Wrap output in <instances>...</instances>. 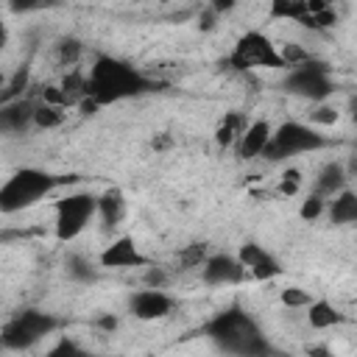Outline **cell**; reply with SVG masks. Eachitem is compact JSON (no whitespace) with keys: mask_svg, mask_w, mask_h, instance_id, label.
Listing matches in <instances>:
<instances>
[{"mask_svg":"<svg viewBox=\"0 0 357 357\" xmlns=\"http://www.w3.org/2000/svg\"><path fill=\"white\" fill-rule=\"evenodd\" d=\"M162 84L131 67L128 61H120L114 56H98L95 64L86 73V100L95 106H109L117 100L139 98L148 92H156Z\"/></svg>","mask_w":357,"mask_h":357,"instance_id":"6da1fadb","label":"cell"},{"mask_svg":"<svg viewBox=\"0 0 357 357\" xmlns=\"http://www.w3.org/2000/svg\"><path fill=\"white\" fill-rule=\"evenodd\" d=\"M204 332L220 351H226L231 357H276L273 346L268 343V337L262 335L257 321L240 307H229V310L218 312L204 326Z\"/></svg>","mask_w":357,"mask_h":357,"instance_id":"7a4b0ae2","label":"cell"},{"mask_svg":"<svg viewBox=\"0 0 357 357\" xmlns=\"http://www.w3.org/2000/svg\"><path fill=\"white\" fill-rule=\"evenodd\" d=\"M67 181H73V178L70 176H56L50 170H39V167H22L0 184V212L3 215L22 212V209L33 206L36 201H42L45 195H50L56 187H61Z\"/></svg>","mask_w":357,"mask_h":357,"instance_id":"3957f363","label":"cell"},{"mask_svg":"<svg viewBox=\"0 0 357 357\" xmlns=\"http://www.w3.org/2000/svg\"><path fill=\"white\" fill-rule=\"evenodd\" d=\"M56 326H59V318L45 310H36V307L20 310L0 329V346L11 349V351L33 349L39 340H45L50 332H56Z\"/></svg>","mask_w":357,"mask_h":357,"instance_id":"277c9868","label":"cell"},{"mask_svg":"<svg viewBox=\"0 0 357 357\" xmlns=\"http://www.w3.org/2000/svg\"><path fill=\"white\" fill-rule=\"evenodd\" d=\"M326 137L318 134L310 123H298V120H287L282 123L279 128L271 131V139L262 151L265 159L271 162H282V159H290V156H298V153H312V151H321L326 148Z\"/></svg>","mask_w":357,"mask_h":357,"instance_id":"5b68a950","label":"cell"},{"mask_svg":"<svg viewBox=\"0 0 357 357\" xmlns=\"http://www.w3.org/2000/svg\"><path fill=\"white\" fill-rule=\"evenodd\" d=\"M282 86H284V92L298 95V98L312 100V103H324L337 89L335 78L329 73V64H324L318 59H307L304 64L290 67V73L284 75Z\"/></svg>","mask_w":357,"mask_h":357,"instance_id":"8992f818","label":"cell"},{"mask_svg":"<svg viewBox=\"0 0 357 357\" xmlns=\"http://www.w3.org/2000/svg\"><path fill=\"white\" fill-rule=\"evenodd\" d=\"M95 215H98V195H92V192H70V195L59 198L56 201V223H53L56 240L59 243L75 240L89 226V220Z\"/></svg>","mask_w":357,"mask_h":357,"instance_id":"52a82bcc","label":"cell"},{"mask_svg":"<svg viewBox=\"0 0 357 357\" xmlns=\"http://www.w3.org/2000/svg\"><path fill=\"white\" fill-rule=\"evenodd\" d=\"M229 67L243 73L254 67H284V64L279 59V47L262 31H245L229 53Z\"/></svg>","mask_w":357,"mask_h":357,"instance_id":"ba28073f","label":"cell"},{"mask_svg":"<svg viewBox=\"0 0 357 357\" xmlns=\"http://www.w3.org/2000/svg\"><path fill=\"white\" fill-rule=\"evenodd\" d=\"M245 268L240 265L237 257L231 254H209L206 262L201 265V279L209 287H226V284H240L245 282Z\"/></svg>","mask_w":357,"mask_h":357,"instance_id":"9c48e42d","label":"cell"},{"mask_svg":"<svg viewBox=\"0 0 357 357\" xmlns=\"http://www.w3.org/2000/svg\"><path fill=\"white\" fill-rule=\"evenodd\" d=\"M98 262H100V268H151V259L137 248V243L128 234L112 240L100 251Z\"/></svg>","mask_w":357,"mask_h":357,"instance_id":"30bf717a","label":"cell"},{"mask_svg":"<svg viewBox=\"0 0 357 357\" xmlns=\"http://www.w3.org/2000/svg\"><path fill=\"white\" fill-rule=\"evenodd\" d=\"M237 259H240V265L245 268V273L254 276V279H259V282L273 279V276L282 273L279 259H276L268 248H262L259 243H245V245H240Z\"/></svg>","mask_w":357,"mask_h":357,"instance_id":"8fae6325","label":"cell"},{"mask_svg":"<svg viewBox=\"0 0 357 357\" xmlns=\"http://www.w3.org/2000/svg\"><path fill=\"white\" fill-rule=\"evenodd\" d=\"M176 307L173 296H167L165 290H156V287H145V290H137L128 301V310L139 318V321H156V318H165L170 315Z\"/></svg>","mask_w":357,"mask_h":357,"instance_id":"7c38bea8","label":"cell"},{"mask_svg":"<svg viewBox=\"0 0 357 357\" xmlns=\"http://www.w3.org/2000/svg\"><path fill=\"white\" fill-rule=\"evenodd\" d=\"M36 103L31 98H17L0 106V134H22L33 126Z\"/></svg>","mask_w":357,"mask_h":357,"instance_id":"4fadbf2b","label":"cell"},{"mask_svg":"<svg viewBox=\"0 0 357 357\" xmlns=\"http://www.w3.org/2000/svg\"><path fill=\"white\" fill-rule=\"evenodd\" d=\"M271 123L268 120H254V123H248L245 126V131L240 134V139H237V156L240 159H257V156H262V151H265V145H268V139H271Z\"/></svg>","mask_w":357,"mask_h":357,"instance_id":"5bb4252c","label":"cell"},{"mask_svg":"<svg viewBox=\"0 0 357 357\" xmlns=\"http://www.w3.org/2000/svg\"><path fill=\"white\" fill-rule=\"evenodd\" d=\"M346 181H349V173H346V167L340 165V162H326L324 167H321V173H318V178H315V195H321V198H332V195H337L340 190H346Z\"/></svg>","mask_w":357,"mask_h":357,"instance_id":"9a60e30c","label":"cell"},{"mask_svg":"<svg viewBox=\"0 0 357 357\" xmlns=\"http://www.w3.org/2000/svg\"><path fill=\"white\" fill-rule=\"evenodd\" d=\"M98 215L106 229H114L126 215V195L117 187H109L103 195H98Z\"/></svg>","mask_w":357,"mask_h":357,"instance_id":"2e32d148","label":"cell"},{"mask_svg":"<svg viewBox=\"0 0 357 357\" xmlns=\"http://www.w3.org/2000/svg\"><path fill=\"white\" fill-rule=\"evenodd\" d=\"M329 220L335 226H346V223L357 220V195L349 187L340 190L337 195H332V201H329Z\"/></svg>","mask_w":357,"mask_h":357,"instance_id":"e0dca14e","label":"cell"},{"mask_svg":"<svg viewBox=\"0 0 357 357\" xmlns=\"http://www.w3.org/2000/svg\"><path fill=\"white\" fill-rule=\"evenodd\" d=\"M307 321L312 329H329L343 321V312L326 298H312V304L307 307Z\"/></svg>","mask_w":357,"mask_h":357,"instance_id":"ac0fdd59","label":"cell"},{"mask_svg":"<svg viewBox=\"0 0 357 357\" xmlns=\"http://www.w3.org/2000/svg\"><path fill=\"white\" fill-rule=\"evenodd\" d=\"M312 6H315V0H273L268 14L273 20H293L301 25V20L312 11Z\"/></svg>","mask_w":357,"mask_h":357,"instance_id":"d6986e66","label":"cell"},{"mask_svg":"<svg viewBox=\"0 0 357 357\" xmlns=\"http://www.w3.org/2000/svg\"><path fill=\"white\" fill-rule=\"evenodd\" d=\"M245 117L243 114H237V112H229L223 120H220V126H218V131H215V142L220 145V148H229L231 142H237L240 139V134L245 131Z\"/></svg>","mask_w":357,"mask_h":357,"instance_id":"ffe728a7","label":"cell"},{"mask_svg":"<svg viewBox=\"0 0 357 357\" xmlns=\"http://www.w3.org/2000/svg\"><path fill=\"white\" fill-rule=\"evenodd\" d=\"M337 22V14H335V8L329 6V3H324V0H315V6H312V11L301 20V25L304 28H312V31H324V28H332Z\"/></svg>","mask_w":357,"mask_h":357,"instance_id":"44dd1931","label":"cell"},{"mask_svg":"<svg viewBox=\"0 0 357 357\" xmlns=\"http://www.w3.org/2000/svg\"><path fill=\"white\" fill-rule=\"evenodd\" d=\"M67 276L75 279V282H95L98 279V271L92 268V262L81 254H70L67 257Z\"/></svg>","mask_w":357,"mask_h":357,"instance_id":"7402d4cb","label":"cell"},{"mask_svg":"<svg viewBox=\"0 0 357 357\" xmlns=\"http://www.w3.org/2000/svg\"><path fill=\"white\" fill-rule=\"evenodd\" d=\"M61 123H64V109L47 106V103H36V109H33V126L36 128H56Z\"/></svg>","mask_w":357,"mask_h":357,"instance_id":"603a6c76","label":"cell"},{"mask_svg":"<svg viewBox=\"0 0 357 357\" xmlns=\"http://www.w3.org/2000/svg\"><path fill=\"white\" fill-rule=\"evenodd\" d=\"M45 357H92L86 349H81L75 340H70V337H61V340H56L47 351H45Z\"/></svg>","mask_w":357,"mask_h":357,"instance_id":"cb8c5ba5","label":"cell"},{"mask_svg":"<svg viewBox=\"0 0 357 357\" xmlns=\"http://www.w3.org/2000/svg\"><path fill=\"white\" fill-rule=\"evenodd\" d=\"M279 298H282V304L290 307V310H307V307L312 304V296H310L304 287H284Z\"/></svg>","mask_w":357,"mask_h":357,"instance_id":"d4e9b609","label":"cell"},{"mask_svg":"<svg viewBox=\"0 0 357 357\" xmlns=\"http://www.w3.org/2000/svg\"><path fill=\"white\" fill-rule=\"evenodd\" d=\"M324 209H326V198H321V195L310 192V195L301 201V209H298V215H301V220L312 223L315 218H321V212H324Z\"/></svg>","mask_w":357,"mask_h":357,"instance_id":"484cf974","label":"cell"},{"mask_svg":"<svg viewBox=\"0 0 357 357\" xmlns=\"http://www.w3.org/2000/svg\"><path fill=\"white\" fill-rule=\"evenodd\" d=\"M81 53H84V45L78 42V39H61L59 42V61L61 64H67V67H73L78 59H81Z\"/></svg>","mask_w":357,"mask_h":357,"instance_id":"4316f807","label":"cell"},{"mask_svg":"<svg viewBox=\"0 0 357 357\" xmlns=\"http://www.w3.org/2000/svg\"><path fill=\"white\" fill-rule=\"evenodd\" d=\"M298 190H301V170L298 167H287L282 173V178H279V192L284 198H293Z\"/></svg>","mask_w":357,"mask_h":357,"instance_id":"83f0119b","label":"cell"},{"mask_svg":"<svg viewBox=\"0 0 357 357\" xmlns=\"http://www.w3.org/2000/svg\"><path fill=\"white\" fill-rule=\"evenodd\" d=\"M206 245H190L187 251H181L178 254V262L184 265V268H201L204 262H206Z\"/></svg>","mask_w":357,"mask_h":357,"instance_id":"f1b7e54d","label":"cell"},{"mask_svg":"<svg viewBox=\"0 0 357 357\" xmlns=\"http://www.w3.org/2000/svg\"><path fill=\"white\" fill-rule=\"evenodd\" d=\"M310 123H312V128H315V126H335V123H337V112H335L332 106H326V103H318V106L310 112Z\"/></svg>","mask_w":357,"mask_h":357,"instance_id":"f546056e","label":"cell"},{"mask_svg":"<svg viewBox=\"0 0 357 357\" xmlns=\"http://www.w3.org/2000/svg\"><path fill=\"white\" fill-rule=\"evenodd\" d=\"M162 284H165V273H162L159 268H148V273H145V287L162 290Z\"/></svg>","mask_w":357,"mask_h":357,"instance_id":"4dcf8cb0","label":"cell"},{"mask_svg":"<svg viewBox=\"0 0 357 357\" xmlns=\"http://www.w3.org/2000/svg\"><path fill=\"white\" fill-rule=\"evenodd\" d=\"M98 326L106 329V332H112V329H117V318L114 315H103V318H98Z\"/></svg>","mask_w":357,"mask_h":357,"instance_id":"1f68e13d","label":"cell"},{"mask_svg":"<svg viewBox=\"0 0 357 357\" xmlns=\"http://www.w3.org/2000/svg\"><path fill=\"white\" fill-rule=\"evenodd\" d=\"M310 357H332V351L326 346H312L310 349Z\"/></svg>","mask_w":357,"mask_h":357,"instance_id":"d6a6232c","label":"cell"},{"mask_svg":"<svg viewBox=\"0 0 357 357\" xmlns=\"http://www.w3.org/2000/svg\"><path fill=\"white\" fill-rule=\"evenodd\" d=\"M6 45H8V28H6V22L0 20V53H3Z\"/></svg>","mask_w":357,"mask_h":357,"instance_id":"836d02e7","label":"cell"},{"mask_svg":"<svg viewBox=\"0 0 357 357\" xmlns=\"http://www.w3.org/2000/svg\"><path fill=\"white\" fill-rule=\"evenodd\" d=\"M167 145H170V137H165V134L153 139V148H167Z\"/></svg>","mask_w":357,"mask_h":357,"instance_id":"e575fe53","label":"cell"},{"mask_svg":"<svg viewBox=\"0 0 357 357\" xmlns=\"http://www.w3.org/2000/svg\"><path fill=\"white\" fill-rule=\"evenodd\" d=\"M8 237H14V231H0V243H3V240H8Z\"/></svg>","mask_w":357,"mask_h":357,"instance_id":"d590c367","label":"cell"},{"mask_svg":"<svg viewBox=\"0 0 357 357\" xmlns=\"http://www.w3.org/2000/svg\"><path fill=\"white\" fill-rule=\"evenodd\" d=\"M3 86H6V78H3V73H0V92H3Z\"/></svg>","mask_w":357,"mask_h":357,"instance_id":"8d00e7d4","label":"cell"},{"mask_svg":"<svg viewBox=\"0 0 357 357\" xmlns=\"http://www.w3.org/2000/svg\"><path fill=\"white\" fill-rule=\"evenodd\" d=\"M0 349H3V346H0Z\"/></svg>","mask_w":357,"mask_h":357,"instance_id":"74e56055","label":"cell"}]
</instances>
